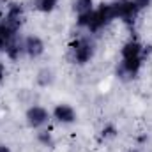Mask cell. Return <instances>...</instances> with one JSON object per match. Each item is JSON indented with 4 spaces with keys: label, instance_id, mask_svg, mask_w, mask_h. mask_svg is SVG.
Wrapping results in <instances>:
<instances>
[{
    "label": "cell",
    "instance_id": "30bf717a",
    "mask_svg": "<svg viewBox=\"0 0 152 152\" xmlns=\"http://www.w3.org/2000/svg\"><path fill=\"white\" fill-rule=\"evenodd\" d=\"M75 11L78 12V16L87 14V12H92V0H76Z\"/></svg>",
    "mask_w": 152,
    "mask_h": 152
},
{
    "label": "cell",
    "instance_id": "9c48e42d",
    "mask_svg": "<svg viewBox=\"0 0 152 152\" xmlns=\"http://www.w3.org/2000/svg\"><path fill=\"white\" fill-rule=\"evenodd\" d=\"M57 2L58 0H34V5H36V9L41 11V12H50V11L55 9Z\"/></svg>",
    "mask_w": 152,
    "mask_h": 152
},
{
    "label": "cell",
    "instance_id": "4fadbf2b",
    "mask_svg": "<svg viewBox=\"0 0 152 152\" xmlns=\"http://www.w3.org/2000/svg\"><path fill=\"white\" fill-rule=\"evenodd\" d=\"M0 152H11L7 147H4V145H0Z\"/></svg>",
    "mask_w": 152,
    "mask_h": 152
},
{
    "label": "cell",
    "instance_id": "52a82bcc",
    "mask_svg": "<svg viewBox=\"0 0 152 152\" xmlns=\"http://www.w3.org/2000/svg\"><path fill=\"white\" fill-rule=\"evenodd\" d=\"M53 117L62 122V124H71L76 120V112L73 110V106L69 104H58L55 110H53Z\"/></svg>",
    "mask_w": 152,
    "mask_h": 152
},
{
    "label": "cell",
    "instance_id": "277c9868",
    "mask_svg": "<svg viewBox=\"0 0 152 152\" xmlns=\"http://www.w3.org/2000/svg\"><path fill=\"white\" fill-rule=\"evenodd\" d=\"M48 118H50L48 112L44 108H41V106H32L27 112V124L30 127H41L42 124L48 122Z\"/></svg>",
    "mask_w": 152,
    "mask_h": 152
},
{
    "label": "cell",
    "instance_id": "7a4b0ae2",
    "mask_svg": "<svg viewBox=\"0 0 152 152\" xmlns=\"http://www.w3.org/2000/svg\"><path fill=\"white\" fill-rule=\"evenodd\" d=\"M94 55V42L90 39H78L73 44V58L78 64H87Z\"/></svg>",
    "mask_w": 152,
    "mask_h": 152
},
{
    "label": "cell",
    "instance_id": "8fae6325",
    "mask_svg": "<svg viewBox=\"0 0 152 152\" xmlns=\"http://www.w3.org/2000/svg\"><path fill=\"white\" fill-rule=\"evenodd\" d=\"M134 2V5L138 7V9H143V7H147L149 4H151L152 0H133Z\"/></svg>",
    "mask_w": 152,
    "mask_h": 152
},
{
    "label": "cell",
    "instance_id": "5b68a950",
    "mask_svg": "<svg viewBox=\"0 0 152 152\" xmlns=\"http://www.w3.org/2000/svg\"><path fill=\"white\" fill-rule=\"evenodd\" d=\"M21 21H23V9H21L18 4H12V5L9 7V11H7L5 18H4V23H5L7 27H11L12 30L18 32Z\"/></svg>",
    "mask_w": 152,
    "mask_h": 152
},
{
    "label": "cell",
    "instance_id": "ba28073f",
    "mask_svg": "<svg viewBox=\"0 0 152 152\" xmlns=\"http://www.w3.org/2000/svg\"><path fill=\"white\" fill-rule=\"evenodd\" d=\"M142 44L136 41H129L122 48V58H142Z\"/></svg>",
    "mask_w": 152,
    "mask_h": 152
},
{
    "label": "cell",
    "instance_id": "6da1fadb",
    "mask_svg": "<svg viewBox=\"0 0 152 152\" xmlns=\"http://www.w3.org/2000/svg\"><path fill=\"white\" fill-rule=\"evenodd\" d=\"M112 5H113L115 18H120L122 21H126V23H129V25L134 21L136 14H138V11H140V9L134 5L133 0H117Z\"/></svg>",
    "mask_w": 152,
    "mask_h": 152
},
{
    "label": "cell",
    "instance_id": "8992f818",
    "mask_svg": "<svg viewBox=\"0 0 152 152\" xmlns=\"http://www.w3.org/2000/svg\"><path fill=\"white\" fill-rule=\"evenodd\" d=\"M23 50H25L32 58H36L39 55H42V51H44V42H42L41 37H37V36H28V37L25 39V42H23Z\"/></svg>",
    "mask_w": 152,
    "mask_h": 152
},
{
    "label": "cell",
    "instance_id": "7c38bea8",
    "mask_svg": "<svg viewBox=\"0 0 152 152\" xmlns=\"http://www.w3.org/2000/svg\"><path fill=\"white\" fill-rule=\"evenodd\" d=\"M4 78H5V67H4V64H0V83L4 81Z\"/></svg>",
    "mask_w": 152,
    "mask_h": 152
},
{
    "label": "cell",
    "instance_id": "3957f363",
    "mask_svg": "<svg viewBox=\"0 0 152 152\" xmlns=\"http://www.w3.org/2000/svg\"><path fill=\"white\" fill-rule=\"evenodd\" d=\"M140 67H142V58H122L117 75L120 78H134Z\"/></svg>",
    "mask_w": 152,
    "mask_h": 152
}]
</instances>
